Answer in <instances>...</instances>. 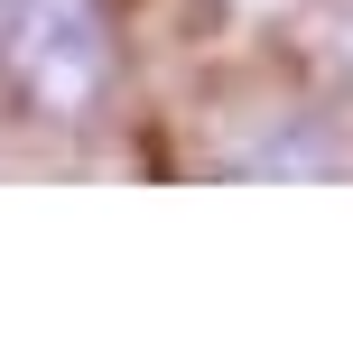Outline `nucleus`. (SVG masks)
Wrapping results in <instances>:
<instances>
[{
    "mask_svg": "<svg viewBox=\"0 0 353 362\" xmlns=\"http://www.w3.org/2000/svg\"><path fill=\"white\" fill-rule=\"evenodd\" d=\"M0 75L37 121H84L121 84L112 0H0Z\"/></svg>",
    "mask_w": 353,
    "mask_h": 362,
    "instance_id": "nucleus-1",
    "label": "nucleus"
},
{
    "mask_svg": "<svg viewBox=\"0 0 353 362\" xmlns=\"http://www.w3.org/2000/svg\"><path fill=\"white\" fill-rule=\"evenodd\" d=\"M335 65H344V84H353V10H344V28H335Z\"/></svg>",
    "mask_w": 353,
    "mask_h": 362,
    "instance_id": "nucleus-2",
    "label": "nucleus"
}]
</instances>
